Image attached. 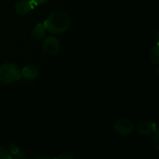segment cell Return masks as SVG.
Here are the masks:
<instances>
[{
    "label": "cell",
    "mask_w": 159,
    "mask_h": 159,
    "mask_svg": "<svg viewBox=\"0 0 159 159\" xmlns=\"http://www.w3.org/2000/svg\"><path fill=\"white\" fill-rule=\"evenodd\" d=\"M44 25L47 31L50 34H63L71 25V18L67 12L63 10H56L48 16L44 21Z\"/></svg>",
    "instance_id": "obj_1"
},
{
    "label": "cell",
    "mask_w": 159,
    "mask_h": 159,
    "mask_svg": "<svg viewBox=\"0 0 159 159\" xmlns=\"http://www.w3.org/2000/svg\"><path fill=\"white\" fill-rule=\"evenodd\" d=\"M21 77L18 65L12 62H6L0 65V83L10 85L19 81Z\"/></svg>",
    "instance_id": "obj_2"
},
{
    "label": "cell",
    "mask_w": 159,
    "mask_h": 159,
    "mask_svg": "<svg viewBox=\"0 0 159 159\" xmlns=\"http://www.w3.org/2000/svg\"><path fill=\"white\" fill-rule=\"evenodd\" d=\"M61 48L60 41L52 35L47 36L42 43V49L43 51L48 56H55L59 53Z\"/></svg>",
    "instance_id": "obj_3"
},
{
    "label": "cell",
    "mask_w": 159,
    "mask_h": 159,
    "mask_svg": "<svg viewBox=\"0 0 159 159\" xmlns=\"http://www.w3.org/2000/svg\"><path fill=\"white\" fill-rule=\"evenodd\" d=\"M114 129H115V131L117 134L126 137V136L130 135L133 132V130H134V124L129 119L122 118V119L117 120L114 124Z\"/></svg>",
    "instance_id": "obj_4"
},
{
    "label": "cell",
    "mask_w": 159,
    "mask_h": 159,
    "mask_svg": "<svg viewBox=\"0 0 159 159\" xmlns=\"http://www.w3.org/2000/svg\"><path fill=\"white\" fill-rule=\"evenodd\" d=\"M156 129H157V125L149 120H143L139 122L137 125V131L142 136H147L150 134H153Z\"/></svg>",
    "instance_id": "obj_5"
},
{
    "label": "cell",
    "mask_w": 159,
    "mask_h": 159,
    "mask_svg": "<svg viewBox=\"0 0 159 159\" xmlns=\"http://www.w3.org/2000/svg\"><path fill=\"white\" fill-rule=\"evenodd\" d=\"M34 2L31 0H20L15 4V11L19 15H26L28 14L34 7Z\"/></svg>",
    "instance_id": "obj_6"
},
{
    "label": "cell",
    "mask_w": 159,
    "mask_h": 159,
    "mask_svg": "<svg viewBox=\"0 0 159 159\" xmlns=\"http://www.w3.org/2000/svg\"><path fill=\"white\" fill-rule=\"evenodd\" d=\"M20 74L26 80L33 81L38 77L39 71H38V68L34 65H27L23 67L22 70H20Z\"/></svg>",
    "instance_id": "obj_7"
},
{
    "label": "cell",
    "mask_w": 159,
    "mask_h": 159,
    "mask_svg": "<svg viewBox=\"0 0 159 159\" xmlns=\"http://www.w3.org/2000/svg\"><path fill=\"white\" fill-rule=\"evenodd\" d=\"M47 29L44 23H37L32 30V36L34 40H41L45 37Z\"/></svg>",
    "instance_id": "obj_8"
},
{
    "label": "cell",
    "mask_w": 159,
    "mask_h": 159,
    "mask_svg": "<svg viewBox=\"0 0 159 159\" xmlns=\"http://www.w3.org/2000/svg\"><path fill=\"white\" fill-rule=\"evenodd\" d=\"M11 158H22V157H25V154L20 151V149L16 146L15 144H11L9 146V151H8Z\"/></svg>",
    "instance_id": "obj_9"
},
{
    "label": "cell",
    "mask_w": 159,
    "mask_h": 159,
    "mask_svg": "<svg viewBox=\"0 0 159 159\" xmlns=\"http://www.w3.org/2000/svg\"><path fill=\"white\" fill-rule=\"evenodd\" d=\"M150 60L151 61L156 64V65H158L159 63V48L158 44H157L151 50L150 52Z\"/></svg>",
    "instance_id": "obj_10"
},
{
    "label": "cell",
    "mask_w": 159,
    "mask_h": 159,
    "mask_svg": "<svg viewBox=\"0 0 159 159\" xmlns=\"http://www.w3.org/2000/svg\"><path fill=\"white\" fill-rule=\"evenodd\" d=\"M152 143L156 151H159V132L157 129L154 132V135L152 137Z\"/></svg>",
    "instance_id": "obj_11"
},
{
    "label": "cell",
    "mask_w": 159,
    "mask_h": 159,
    "mask_svg": "<svg viewBox=\"0 0 159 159\" xmlns=\"http://www.w3.org/2000/svg\"><path fill=\"white\" fill-rule=\"evenodd\" d=\"M0 159H11L8 151L3 146H0Z\"/></svg>",
    "instance_id": "obj_12"
},
{
    "label": "cell",
    "mask_w": 159,
    "mask_h": 159,
    "mask_svg": "<svg viewBox=\"0 0 159 159\" xmlns=\"http://www.w3.org/2000/svg\"><path fill=\"white\" fill-rule=\"evenodd\" d=\"M58 159H74V156L71 155L70 153H63L60 156L57 157Z\"/></svg>",
    "instance_id": "obj_13"
},
{
    "label": "cell",
    "mask_w": 159,
    "mask_h": 159,
    "mask_svg": "<svg viewBox=\"0 0 159 159\" xmlns=\"http://www.w3.org/2000/svg\"><path fill=\"white\" fill-rule=\"evenodd\" d=\"M35 5H43L48 2V0H32Z\"/></svg>",
    "instance_id": "obj_14"
},
{
    "label": "cell",
    "mask_w": 159,
    "mask_h": 159,
    "mask_svg": "<svg viewBox=\"0 0 159 159\" xmlns=\"http://www.w3.org/2000/svg\"><path fill=\"white\" fill-rule=\"evenodd\" d=\"M43 158H52V157H48V156H44V157H38L37 159H43Z\"/></svg>",
    "instance_id": "obj_15"
}]
</instances>
